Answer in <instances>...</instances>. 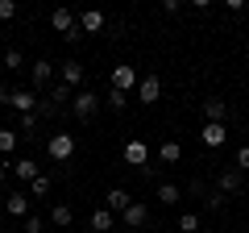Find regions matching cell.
I'll use <instances>...</instances> for the list:
<instances>
[{
	"instance_id": "obj_1",
	"label": "cell",
	"mask_w": 249,
	"mask_h": 233,
	"mask_svg": "<svg viewBox=\"0 0 249 233\" xmlns=\"http://www.w3.org/2000/svg\"><path fill=\"white\" fill-rule=\"evenodd\" d=\"M46 154H50L54 162H71V154H75V134H67V129L50 134V137H46Z\"/></svg>"
},
{
	"instance_id": "obj_2",
	"label": "cell",
	"mask_w": 249,
	"mask_h": 233,
	"mask_svg": "<svg viewBox=\"0 0 249 233\" xmlns=\"http://www.w3.org/2000/svg\"><path fill=\"white\" fill-rule=\"evenodd\" d=\"M50 25H54V34L67 38V42L79 38V17H75L71 9H54V13H50Z\"/></svg>"
},
{
	"instance_id": "obj_3",
	"label": "cell",
	"mask_w": 249,
	"mask_h": 233,
	"mask_svg": "<svg viewBox=\"0 0 249 233\" xmlns=\"http://www.w3.org/2000/svg\"><path fill=\"white\" fill-rule=\"evenodd\" d=\"M100 104H104V100H100L96 92H75V100H71V113H75V121H91V116L100 113Z\"/></svg>"
},
{
	"instance_id": "obj_4",
	"label": "cell",
	"mask_w": 249,
	"mask_h": 233,
	"mask_svg": "<svg viewBox=\"0 0 249 233\" xmlns=\"http://www.w3.org/2000/svg\"><path fill=\"white\" fill-rule=\"evenodd\" d=\"M137 83H142L137 67H124V63H121V67H112V79H108V88H116V92H124V96H129Z\"/></svg>"
},
{
	"instance_id": "obj_5",
	"label": "cell",
	"mask_w": 249,
	"mask_h": 233,
	"mask_svg": "<svg viewBox=\"0 0 249 233\" xmlns=\"http://www.w3.org/2000/svg\"><path fill=\"white\" fill-rule=\"evenodd\" d=\"M29 79H34V92L54 88V63H50V58H37V63H29Z\"/></svg>"
},
{
	"instance_id": "obj_6",
	"label": "cell",
	"mask_w": 249,
	"mask_h": 233,
	"mask_svg": "<svg viewBox=\"0 0 249 233\" xmlns=\"http://www.w3.org/2000/svg\"><path fill=\"white\" fill-rule=\"evenodd\" d=\"M121 221H124V229H129V233H133V229H145V225H150V208H145L142 200H133V204L121 213Z\"/></svg>"
},
{
	"instance_id": "obj_7",
	"label": "cell",
	"mask_w": 249,
	"mask_h": 233,
	"mask_svg": "<svg viewBox=\"0 0 249 233\" xmlns=\"http://www.w3.org/2000/svg\"><path fill=\"white\" fill-rule=\"evenodd\" d=\"M241 188H245V175H241L237 167H229V171H220V179H216V192H220V196H237Z\"/></svg>"
},
{
	"instance_id": "obj_8",
	"label": "cell",
	"mask_w": 249,
	"mask_h": 233,
	"mask_svg": "<svg viewBox=\"0 0 249 233\" xmlns=\"http://www.w3.org/2000/svg\"><path fill=\"white\" fill-rule=\"evenodd\" d=\"M29 204H34V200H29L25 188H17V192L4 196V213H9V216H29Z\"/></svg>"
},
{
	"instance_id": "obj_9",
	"label": "cell",
	"mask_w": 249,
	"mask_h": 233,
	"mask_svg": "<svg viewBox=\"0 0 249 233\" xmlns=\"http://www.w3.org/2000/svg\"><path fill=\"white\" fill-rule=\"evenodd\" d=\"M37 100H42V96H37L34 88H17V92H13V96H9V104L17 108L21 116H25V113H37Z\"/></svg>"
},
{
	"instance_id": "obj_10",
	"label": "cell",
	"mask_w": 249,
	"mask_h": 233,
	"mask_svg": "<svg viewBox=\"0 0 249 233\" xmlns=\"http://www.w3.org/2000/svg\"><path fill=\"white\" fill-rule=\"evenodd\" d=\"M158 96H162V79H158V75H142V83H137V100H142V104H158Z\"/></svg>"
},
{
	"instance_id": "obj_11",
	"label": "cell",
	"mask_w": 249,
	"mask_h": 233,
	"mask_svg": "<svg viewBox=\"0 0 249 233\" xmlns=\"http://www.w3.org/2000/svg\"><path fill=\"white\" fill-rule=\"evenodd\" d=\"M129 204H133V196H129L124 188H108V196H104V208H108L112 216H121Z\"/></svg>"
},
{
	"instance_id": "obj_12",
	"label": "cell",
	"mask_w": 249,
	"mask_h": 233,
	"mask_svg": "<svg viewBox=\"0 0 249 233\" xmlns=\"http://www.w3.org/2000/svg\"><path fill=\"white\" fill-rule=\"evenodd\" d=\"M9 171H13V175H17L21 183H34L37 175H42V171H37V162L29 158V154H25V158H17V162H9Z\"/></svg>"
},
{
	"instance_id": "obj_13",
	"label": "cell",
	"mask_w": 249,
	"mask_h": 233,
	"mask_svg": "<svg viewBox=\"0 0 249 233\" xmlns=\"http://www.w3.org/2000/svg\"><path fill=\"white\" fill-rule=\"evenodd\" d=\"M79 17V34H100L104 29V13L100 9H83V13H75Z\"/></svg>"
},
{
	"instance_id": "obj_14",
	"label": "cell",
	"mask_w": 249,
	"mask_h": 233,
	"mask_svg": "<svg viewBox=\"0 0 249 233\" xmlns=\"http://www.w3.org/2000/svg\"><path fill=\"white\" fill-rule=\"evenodd\" d=\"M62 67V75H58V83H67V88H79V83H83V63H75V58H67V63H58Z\"/></svg>"
},
{
	"instance_id": "obj_15",
	"label": "cell",
	"mask_w": 249,
	"mask_h": 233,
	"mask_svg": "<svg viewBox=\"0 0 249 233\" xmlns=\"http://www.w3.org/2000/svg\"><path fill=\"white\" fill-rule=\"evenodd\" d=\"M50 221H54V229H71V221H75V208L67 204V200H54V208H50Z\"/></svg>"
},
{
	"instance_id": "obj_16",
	"label": "cell",
	"mask_w": 249,
	"mask_h": 233,
	"mask_svg": "<svg viewBox=\"0 0 249 233\" xmlns=\"http://www.w3.org/2000/svg\"><path fill=\"white\" fill-rule=\"evenodd\" d=\"M145 158H150V150H145V142H124V162L129 167H145Z\"/></svg>"
},
{
	"instance_id": "obj_17",
	"label": "cell",
	"mask_w": 249,
	"mask_h": 233,
	"mask_svg": "<svg viewBox=\"0 0 249 233\" xmlns=\"http://www.w3.org/2000/svg\"><path fill=\"white\" fill-rule=\"evenodd\" d=\"M204 116H208V125H224V116H229V108H224V100H220V96L204 100Z\"/></svg>"
},
{
	"instance_id": "obj_18",
	"label": "cell",
	"mask_w": 249,
	"mask_h": 233,
	"mask_svg": "<svg viewBox=\"0 0 249 233\" xmlns=\"http://www.w3.org/2000/svg\"><path fill=\"white\" fill-rule=\"evenodd\" d=\"M112 221H116V216L108 213L104 204H100V208H91V216H88V229H96V233H108V229H112Z\"/></svg>"
},
{
	"instance_id": "obj_19",
	"label": "cell",
	"mask_w": 249,
	"mask_h": 233,
	"mask_svg": "<svg viewBox=\"0 0 249 233\" xmlns=\"http://www.w3.org/2000/svg\"><path fill=\"white\" fill-rule=\"evenodd\" d=\"M178 158H183V146H178V142H162V146H158V162H166V167H175Z\"/></svg>"
},
{
	"instance_id": "obj_20",
	"label": "cell",
	"mask_w": 249,
	"mask_h": 233,
	"mask_svg": "<svg viewBox=\"0 0 249 233\" xmlns=\"http://www.w3.org/2000/svg\"><path fill=\"white\" fill-rule=\"evenodd\" d=\"M199 137H204L208 150H216V146H224V137H229V134H224V125H204V134H199Z\"/></svg>"
},
{
	"instance_id": "obj_21",
	"label": "cell",
	"mask_w": 249,
	"mask_h": 233,
	"mask_svg": "<svg viewBox=\"0 0 249 233\" xmlns=\"http://www.w3.org/2000/svg\"><path fill=\"white\" fill-rule=\"evenodd\" d=\"M46 100H54V104H58V108H62V104H71V100H75V92H71V88H67V83H58V79H54V88H50V92H46Z\"/></svg>"
},
{
	"instance_id": "obj_22",
	"label": "cell",
	"mask_w": 249,
	"mask_h": 233,
	"mask_svg": "<svg viewBox=\"0 0 249 233\" xmlns=\"http://www.w3.org/2000/svg\"><path fill=\"white\" fill-rule=\"evenodd\" d=\"M37 125H42L37 113H25V116H21V125H17V134H21V137H37Z\"/></svg>"
},
{
	"instance_id": "obj_23",
	"label": "cell",
	"mask_w": 249,
	"mask_h": 233,
	"mask_svg": "<svg viewBox=\"0 0 249 233\" xmlns=\"http://www.w3.org/2000/svg\"><path fill=\"white\" fill-rule=\"evenodd\" d=\"M178 196H183V188H175V183H162V188H158V204H178Z\"/></svg>"
},
{
	"instance_id": "obj_24",
	"label": "cell",
	"mask_w": 249,
	"mask_h": 233,
	"mask_svg": "<svg viewBox=\"0 0 249 233\" xmlns=\"http://www.w3.org/2000/svg\"><path fill=\"white\" fill-rule=\"evenodd\" d=\"M17 142H21L17 129H0V154H13V150H17Z\"/></svg>"
},
{
	"instance_id": "obj_25",
	"label": "cell",
	"mask_w": 249,
	"mask_h": 233,
	"mask_svg": "<svg viewBox=\"0 0 249 233\" xmlns=\"http://www.w3.org/2000/svg\"><path fill=\"white\" fill-rule=\"evenodd\" d=\"M104 104L112 108V113H124V104H129V96H124V92H116V88H108V96H104Z\"/></svg>"
},
{
	"instance_id": "obj_26",
	"label": "cell",
	"mask_w": 249,
	"mask_h": 233,
	"mask_svg": "<svg viewBox=\"0 0 249 233\" xmlns=\"http://www.w3.org/2000/svg\"><path fill=\"white\" fill-rule=\"evenodd\" d=\"M50 188H54V179H50V175H37V179L29 183V196H50Z\"/></svg>"
},
{
	"instance_id": "obj_27",
	"label": "cell",
	"mask_w": 249,
	"mask_h": 233,
	"mask_svg": "<svg viewBox=\"0 0 249 233\" xmlns=\"http://www.w3.org/2000/svg\"><path fill=\"white\" fill-rule=\"evenodd\" d=\"M54 116H58V104H54V100H37V121H54Z\"/></svg>"
},
{
	"instance_id": "obj_28",
	"label": "cell",
	"mask_w": 249,
	"mask_h": 233,
	"mask_svg": "<svg viewBox=\"0 0 249 233\" xmlns=\"http://www.w3.org/2000/svg\"><path fill=\"white\" fill-rule=\"evenodd\" d=\"M178 233H199V213H183L178 216Z\"/></svg>"
},
{
	"instance_id": "obj_29",
	"label": "cell",
	"mask_w": 249,
	"mask_h": 233,
	"mask_svg": "<svg viewBox=\"0 0 249 233\" xmlns=\"http://www.w3.org/2000/svg\"><path fill=\"white\" fill-rule=\"evenodd\" d=\"M4 67H9V71H21V67H25V54L21 50H4Z\"/></svg>"
},
{
	"instance_id": "obj_30",
	"label": "cell",
	"mask_w": 249,
	"mask_h": 233,
	"mask_svg": "<svg viewBox=\"0 0 249 233\" xmlns=\"http://www.w3.org/2000/svg\"><path fill=\"white\" fill-rule=\"evenodd\" d=\"M204 208H208V213H220V208H224V196H220V192H208V196H204Z\"/></svg>"
},
{
	"instance_id": "obj_31",
	"label": "cell",
	"mask_w": 249,
	"mask_h": 233,
	"mask_svg": "<svg viewBox=\"0 0 249 233\" xmlns=\"http://www.w3.org/2000/svg\"><path fill=\"white\" fill-rule=\"evenodd\" d=\"M17 17V4H13V0H0V21H13Z\"/></svg>"
},
{
	"instance_id": "obj_32",
	"label": "cell",
	"mask_w": 249,
	"mask_h": 233,
	"mask_svg": "<svg viewBox=\"0 0 249 233\" xmlns=\"http://www.w3.org/2000/svg\"><path fill=\"white\" fill-rule=\"evenodd\" d=\"M187 196H196V200H204V196H208V188H204V183H199V179H191V183H187Z\"/></svg>"
},
{
	"instance_id": "obj_33",
	"label": "cell",
	"mask_w": 249,
	"mask_h": 233,
	"mask_svg": "<svg viewBox=\"0 0 249 233\" xmlns=\"http://www.w3.org/2000/svg\"><path fill=\"white\" fill-rule=\"evenodd\" d=\"M25 233H42V216H37V213L25 216Z\"/></svg>"
},
{
	"instance_id": "obj_34",
	"label": "cell",
	"mask_w": 249,
	"mask_h": 233,
	"mask_svg": "<svg viewBox=\"0 0 249 233\" xmlns=\"http://www.w3.org/2000/svg\"><path fill=\"white\" fill-rule=\"evenodd\" d=\"M237 171H241V175L249 171V146H241V150H237Z\"/></svg>"
},
{
	"instance_id": "obj_35",
	"label": "cell",
	"mask_w": 249,
	"mask_h": 233,
	"mask_svg": "<svg viewBox=\"0 0 249 233\" xmlns=\"http://www.w3.org/2000/svg\"><path fill=\"white\" fill-rule=\"evenodd\" d=\"M4 179H9V162H0V188H4Z\"/></svg>"
}]
</instances>
